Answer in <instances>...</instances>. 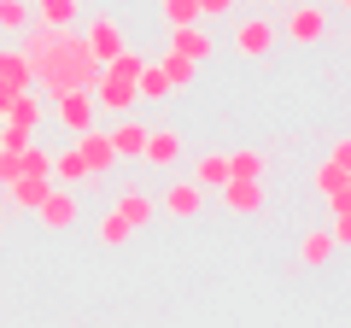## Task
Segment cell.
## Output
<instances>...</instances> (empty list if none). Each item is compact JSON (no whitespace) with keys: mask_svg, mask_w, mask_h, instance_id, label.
Listing matches in <instances>:
<instances>
[{"mask_svg":"<svg viewBox=\"0 0 351 328\" xmlns=\"http://www.w3.org/2000/svg\"><path fill=\"white\" fill-rule=\"evenodd\" d=\"M339 6H346V0H339Z\"/></svg>","mask_w":351,"mask_h":328,"instance_id":"obj_30","label":"cell"},{"mask_svg":"<svg viewBox=\"0 0 351 328\" xmlns=\"http://www.w3.org/2000/svg\"><path fill=\"white\" fill-rule=\"evenodd\" d=\"M47 188H53L47 176H12V182H6L12 205H24V211H36V205H41V194H47Z\"/></svg>","mask_w":351,"mask_h":328,"instance_id":"obj_16","label":"cell"},{"mask_svg":"<svg viewBox=\"0 0 351 328\" xmlns=\"http://www.w3.org/2000/svg\"><path fill=\"white\" fill-rule=\"evenodd\" d=\"M41 117H47V100H36V94H12L6 100V124H24V129H41Z\"/></svg>","mask_w":351,"mask_h":328,"instance_id":"obj_13","label":"cell"},{"mask_svg":"<svg viewBox=\"0 0 351 328\" xmlns=\"http://www.w3.org/2000/svg\"><path fill=\"white\" fill-rule=\"evenodd\" d=\"M328 253H339L328 229H316V235H304V246H299V258H304V264H328Z\"/></svg>","mask_w":351,"mask_h":328,"instance_id":"obj_21","label":"cell"},{"mask_svg":"<svg viewBox=\"0 0 351 328\" xmlns=\"http://www.w3.org/2000/svg\"><path fill=\"white\" fill-rule=\"evenodd\" d=\"M36 211H41V223H47V229H71V223H76V194L53 182V188L41 194V205H36Z\"/></svg>","mask_w":351,"mask_h":328,"instance_id":"obj_7","label":"cell"},{"mask_svg":"<svg viewBox=\"0 0 351 328\" xmlns=\"http://www.w3.org/2000/svg\"><path fill=\"white\" fill-rule=\"evenodd\" d=\"M322 30H328L322 6H299V12L287 18V41H322Z\"/></svg>","mask_w":351,"mask_h":328,"instance_id":"obj_12","label":"cell"},{"mask_svg":"<svg viewBox=\"0 0 351 328\" xmlns=\"http://www.w3.org/2000/svg\"><path fill=\"white\" fill-rule=\"evenodd\" d=\"M18 170H24V164H18V152H6V147H0V182H12Z\"/></svg>","mask_w":351,"mask_h":328,"instance_id":"obj_26","label":"cell"},{"mask_svg":"<svg viewBox=\"0 0 351 328\" xmlns=\"http://www.w3.org/2000/svg\"><path fill=\"white\" fill-rule=\"evenodd\" d=\"M117 217H123L129 229H147L152 217H158V205H152L141 188H123V194H117Z\"/></svg>","mask_w":351,"mask_h":328,"instance_id":"obj_11","label":"cell"},{"mask_svg":"<svg viewBox=\"0 0 351 328\" xmlns=\"http://www.w3.org/2000/svg\"><path fill=\"white\" fill-rule=\"evenodd\" d=\"M141 159L158 164V170H170V164L182 159V135H176L170 124H147V147H141Z\"/></svg>","mask_w":351,"mask_h":328,"instance_id":"obj_4","label":"cell"},{"mask_svg":"<svg viewBox=\"0 0 351 328\" xmlns=\"http://www.w3.org/2000/svg\"><path fill=\"white\" fill-rule=\"evenodd\" d=\"M170 82H164V71L158 65H141V76H135V100H170Z\"/></svg>","mask_w":351,"mask_h":328,"instance_id":"obj_18","label":"cell"},{"mask_svg":"<svg viewBox=\"0 0 351 328\" xmlns=\"http://www.w3.org/2000/svg\"><path fill=\"white\" fill-rule=\"evenodd\" d=\"M228 176H246V182H263V152H228Z\"/></svg>","mask_w":351,"mask_h":328,"instance_id":"obj_22","label":"cell"},{"mask_svg":"<svg viewBox=\"0 0 351 328\" xmlns=\"http://www.w3.org/2000/svg\"><path fill=\"white\" fill-rule=\"evenodd\" d=\"M29 12H36V24H53V30H64V24H76V12H82V6H76V0H36Z\"/></svg>","mask_w":351,"mask_h":328,"instance_id":"obj_17","label":"cell"},{"mask_svg":"<svg viewBox=\"0 0 351 328\" xmlns=\"http://www.w3.org/2000/svg\"><path fill=\"white\" fill-rule=\"evenodd\" d=\"M170 47H176V53H188V59H211V47H217V41L205 36V30H199V18H193V24H176V30H170Z\"/></svg>","mask_w":351,"mask_h":328,"instance_id":"obj_10","label":"cell"},{"mask_svg":"<svg viewBox=\"0 0 351 328\" xmlns=\"http://www.w3.org/2000/svg\"><path fill=\"white\" fill-rule=\"evenodd\" d=\"M0 124H6V106H0Z\"/></svg>","mask_w":351,"mask_h":328,"instance_id":"obj_28","label":"cell"},{"mask_svg":"<svg viewBox=\"0 0 351 328\" xmlns=\"http://www.w3.org/2000/svg\"><path fill=\"white\" fill-rule=\"evenodd\" d=\"M129 235H135V229H129V223H123L117 211H106V217H100V240H106V246H123Z\"/></svg>","mask_w":351,"mask_h":328,"instance_id":"obj_23","label":"cell"},{"mask_svg":"<svg viewBox=\"0 0 351 328\" xmlns=\"http://www.w3.org/2000/svg\"><path fill=\"white\" fill-rule=\"evenodd\" d=\"M82 41H88V53H94V59H117V53H123L129 47V36H123V24H117V18H88V24H82Z\"/></svg>","mask_w":351,"mask_h":328,"instance_id":"obj_1","label":"cell"},{"mask_svg":"<svg viewBox=\"0 0 351 328\" xmlns=\"http://www.w3.org/2000/svg\"><path fill=\"white\" fill-rule=\"evenodd\" d=\"M164 211H170V217H199L205 211V188H199V182H170Z\"/></svg>","mask_w":351,"mask_h":328,"instance_id":"obj_9","label":"cell"},{"mask_svg":"<svg viewBox=\"0 0 351 328\" xmlns=\"http://www.w3.org/2000/svg\"><path fill=\"white\" fill-rule=\"evenodd\" d=\"M193 18H199V0H164V24H193Z\"/></svg>","mask_w":351,"mask_h":328,"instance_id":"obj_24","label":"cell"},{"mask_svg":"<svg viewBox=\"0 0 351 328\" xmlns=\"http://www.w3.org/2000/svg\"><path fill=\"white\" fill-rule=\"evenodd\" d=\"M0 30L6 36H24L29 30V0H0Z\"/></svg>","mask_w":351,"mask_h":328,"instance_id":"obj_20","label":"cell"},{"mask_svg":"<svg viewBox=\"0 0 351 328\" xmlns=\"http://www.w3.org/2000/svg\"><path fill=\"white\" fill-rule=\"evenodd\" d=\"M29 141H36V129H24V124H0V147H6V152H24Z\"/></svg>","mask_w":351,"mask_h":328,"instance_id":"obj_25","label":"cell"},{"mask_svg":"<svg viewBox=\"0 0 351 328\" xmlns=\"http://www.w3.org/2000/svg\"><path fill=\"white\" fill-rule=\"evenodd\" d=\"M276 41H281V36H276V24H269V18H246V24L234 30V53H240V59H263Z\"/></svg>","mask_w":351,"mask_h":328,"instance_id":"obj_2","label":"cell"},{"mask_svg":"<svg viewBox=\"0 0 351 328\" xmlns=\"http://www.w3.org/2000/svg\"><path fill=\"white\" fill-rule=\"evenodd\" d=\"M76 152L88 159V176H94V182H100L106 170L117 164V152H112V141H106V129H94V124H88L82 135H76Z\"/></svg>","mask_w":351,"mask_h":328,"instance_id":"obj_3","label":"cell"},{"mask_svg":"<svg viewBox=\"0 0 351 328\" xmlns=\"http://www.w3.org/2000/svg\"><path fill=\"white\" fill-rule=\"evenodd\" d=\"M158 71H164V82H170V89H193V76H199V59H188V53H164L158 59Z\"/></svg>","mask_w":351,"mask_h":328,"instance_id":"obj_14","label":"cell"},{"mask_svg":"<svg viewBox=\"0 0 351 328\" xmlns=\"http://www.w3.org/2000/svg\"><path fill=\"white\" fill-rule=\"evenodd\" d=\"M53 106H59V124L71 129V135H82V129L94 124V94H88V89H71V94H59Z\"/></svg>","mask_w":351,"mask_h":328,"instance_id":"obj_6","label":"cell"},{"mask_svg":"<svg viewBox=\"0 0 351 328\" xmlns=\"http://www.w3.org/2000/svg\"><path fill=\"white\" fill-rule=\"evenodd\" d=\"M223 176H228V152H205V159L193 164V182H199V188H217Z\"/></svg>","mask_w":351,"mask_h":328,"instance_id":"obj_19","label":"cell"},{"mask_svg":"<svg viewBox=\"0 0 351 328\" xmlns=\"http://www.w3.org/2000/svg\"><path fill=\"white\" fill-rule=\"evenodd\" d=\"M269 6H281V0H269Z\"/></svg>","mask_w":351,"mask_h":328,"instance_id":"obj_29","label":"cell"},{"mask_svg":"<svg viewBox=\"0 0 351 328\" xmlns=\"http://www.w3.org/2000/svg\"><path fill=\"white\" fill-rule=\"evenodd\" d=\"M223 12H234V0H199V18H223Z\"/></svg>","mask_w":351,"mask_h":328,"instance_id":"obj_27","label":"cell"},{"mask_svg":"<svg viewBox=\"0 0 351 328\" xmlns=\"http://www.w3.org/2000/svg\"><path fill=\"white\" fill-rule=\"evenodd\" d=\"M217 188H223V205H228V211H240V217L263 211V182H246V176H223Z\"/></svg>","mask_w":351,"mask_h":328,"instance_id":"obj_5","label":"cell"},{"mask_svg":"<svg viewBox=\"0 0 351 328\" xmlns=\"http://www.w3.org/2000/svg\"><path fill=\"white\" fill-rule=\"evenodd\" d=\"M106 141H112L117 159H141V147H147V124L123 112V117H117V129H106Z\"/></svg>","mask_w":351,"mask_h":328,"instance_id":"obj_8","label":"cell"},{"mask_svg":"<svg viewBox=\"0 0 351 328\" xmlns=\"http://www.w3.org/2000/svg\"><path fill=\"white\" fill-rule=\"evenodd\" d=\"M53 176H59L64 188H94V176H88V159H82V152H76V147L53 159Z\"/></svg>","mask_w":351,"mask_h":328,"instance_id":"obj_15","label":"cell"}]
</instances>
